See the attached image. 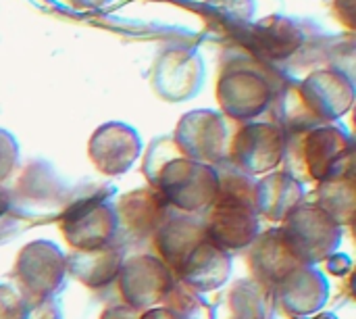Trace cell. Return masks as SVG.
Listing matches in <instances>:
<instances>
[{
	"label": "cell",
	"instance_id": "52a82bcc",
	"mask_svg": "<svg viewBox=\"0 0 356 319\" xmlns=\"http://www.w3.org/2000/svg\"><path fill=\"white\" fill-rule=\"evenodd\" d=\"M13 276L27 303L48 301L65 288L67 261L54 242L33 240L19 251Z\"/></svg>",
	"mask_w": 356,
	"mask_h": 319
},
{
	"label": "cell",
	"instance_id": "d4e9b609",
	"mask_svg": "<svg viewBox=\"0 0 356 319\" xmlns=\"http://www.w3.org/2000/svg\"><path fill=\"white\" fill-rule=\"evenodd\" d=\"M177 155H181V153H179V148L175 144L173 136H161V138H156V140L150 142V146L146 150V157H144V165H142V171H144V176H146V180H148L150 186H152L159 169L167 161H171L173 157H177Z\"/></svg>",
	"mask_w": 356,
	"mask_h": 319
},
{
	"label": "cell",
	"instance_id": "5b68a950",
	"mask_svg": "<svg viewBox=\"0 0 356 319\" xmlns=\"http://www.w3.org/2000/svg\"><path fill=\"white\" fill-rule=\"evenodd\" d=\"M284 244L300 265H315L330 259L342 244V226H338L315 203L298 205L280 228Z\"/></svg>",
	"mask_w": 356,
	"mask_h": 319
},
{
	"label": "cell",
	"instance_id": "1f68e13d",
	"mask_svg": "<svg viewBox=\"0 0 356 319\" xmlns=\"http://www.w3.org/2000/svg\"><path fill=\"white\" fill-rule=\"evenodd\" d=\"M77 4H81V6H102V4H106L108 0H75Z\"/></svg>",
	"mask_w": 356,
	"mask_h": 319
},
{
	"label": "cell",
	"instance_id": "cb8c5ba5",
	"mask_svg": "<svg viewBox=\"0 0 356 319\" xmlns=\"http://www.w3.org/2000/svg\"><path fill=\"white\" fill-rule=\"evenodd\" d=\"M229 311L234 319H267L269 290L254 280L238 282L229 293Z\"/></svg>",
	"mask_w": 356,
	"mask_h": 319
},
{
	"label": "cell",
	"instance_id": "7c38bea8",
	"mask_svg": "<svg viewBox=\"0 0 356 319\" xmlns=\"http://www.w3.org/2000/svg\"><path fill=\"white\" fill-rule=\"evenodd\" d=\"M204 230L207 240L225 253L250 247L261 234V221L254 201L219 194L215 205L209 209Z\"/></svg>",
	"mask_w": 356,
	"mask_h": 319
},
{
	"label": "cell",
	"instance_id": "30bf717a",
	"mask_svg": "<svg viewBox=\"0 0 356 319\" xmlns=\"http://www.w3.org/2000/svg\"><path fill=\"white\" fill-rule=\"evenodd\" d=\"M60 230L73 251H94L117 242V209L104 194H83L63 213Z\"/></svg>",
	"mask_w": 356,
	"mask_h": 319
},
{
	"label": "cell",
	"instance_id": "6da1fadb",
	"mask_svg": "<svg viewBox=\"0 0 356 319\" xmlns=\"http://www.w3.org/2000/svg\"><path fill=\"white\" fill-rule=\"evenodd\" d=\"M288 71L271 65L240 46L225 50L217 77V100L232 121H254L265 115L288 79Z\"/></svg>",
	"mask_w": 356,
	"mask_h": 319
},
{
	"label": "cell",
	"instance_id": "3957f363",
	"mask_svg": "<svg viewBox=\"0 0 356 319\" xmlns=\"http://www.w3.org/2000/svg\"><path fill=\"white\" fill-rule=\"evenodd\" d=\"M284 159L290 165V176L298 182H325L355 171V140L346 127L325 123L307 132L288 134Z\"/></svg>",
	"mask_w": 356,
	"mask_h": 319
},
{
	"label": "cell",
	"instance_id": "8fae6325",
	"mask_svg": "<svg viewBox=\"0 0 356 319\" xmlns=\"http://www.w3.org/2000/svg\"><path fill=\"white\" fill-rule=\"evenodd\" d=\"M300 102L315 125L334 123L344 117L355 102V81L340 69L319 67L302 81H296Z\"/></svg>",
	"mask_w": 356,
	"mask_h": 319
},
{
	"label": "cell",
	"instance_id": "4dcf8cb0",
	"mask_svg": "<svg viewBox=\"0 0 356 319\" xmlns=\"http://www.w3.org/2000/svg\"><path fill=\"white\" fill-rule=\"evenodd\" d=\"M140 319H188L184 318V316H179V313H175V311H171V309H167V307H159V309H146Z\"/></svg>",
	"mask_w": 356,
	"mask_h": 319
},
{
	"label": "cell",
	"instance_id": "277c9868",
	"mask_svg": "<svg viewBox=\"0 0 356 319\" xmlns=\"http://www.w3.org/2000/svg\"><path fill=\"white\" fill-rule=\"evenodd\" d=\"M150 188H154L169 207L198 215L215 205L219 196V176L217 167L177 155L159 169Z\"/></svg>",
	"mask_w": 356,
	"mask_h": 319
},
{
	"label": "cell",
	"instance_id": "ffe728a7",
	"mask_svg": "<svg viewBox=\"0 0 356 319\" xmlns=\"http://www.w3.org/2000/svg\"><path fill=\"white\" fill-rule=\"evenodd\" d=\"M305 186L288 171H275L265 176L254 186V207L265 219L280 224L298 205H302Z\"/></svg>",
	"mask_w": 356,
	"mask_h": 319
},
{
	"label": "cell",
	"instance_id": "484cf974",
	"mask_svg": "<svg viewBox=\"0 0 356 319\" xmlns=\"http://www.w3.org/2000/svg\"><path fill=\"white\" fill-rule=\"evenodd\" d=\"M29 303L13 284H0V319H25Z\"/></svg>",
	"mask_w": 356,
	"mask_h": 319
},
{
	"label": "cell",
	"instance_id": "ac0fdd59",
	"mask_svg": "<svg viewBox=\"0 0 356 319\" xmlns=\"http://www.w3.org/2000/svg\"><path fill=\"white\" fill-rule=\"evenodd\" d=\"M250 270L254 274V282H259L267 290H277V286L300 265L288 247L284 244L282 232L277 230H267L265 234H259L257 240L250 244Z\"/></svg>",
	"mask_w": 356,
	"mask_h": 319
},
{
	"label": "cell",
	"instance_id": "44dd1931",
	"mask_svg": "<svg viewBox=\"0 0 356 319\" xmlns=\"http://www.w3.org/2000/svg\"><path fill=\"white\" fill-rule=\"evenodd\" d=\"M123 247L119 242L94 249V251H73L67 261V272L79 280L83 286L98 290L113 284L123 265Z\"/></svg>",
	"mask_w": 356,
	"mask_h": 319
},
{
	"label": "cell",
	"instance_id": "9c48e42d",
	"mask_svg": "<svg viewBox=\"0 0 356 319\" xmlns=\"http://www.w3.org/2000/svg\"><path fill=\"white\" fill-rule=\"evenodd\" d=\"M204 81V61L196 46L169 44L165 46L150 71L152 92L167 102H184L194 98Z\"/></svg>",
	"mask_w": 356,
	"mask_h": 319
},
{
	"label": "cell",
	"instance_id": "4316f807",
	"mask_svg": "<svg viewBox=\"0 0 356 319\" xmlns=\"http://www.w3.org/2000/svg\"><path fill=\"white\" fill-rule=\"evenodd\" d=\"M19 163V144L15 136L0 127V184L8 180Z\"/></svg>",
	"mask_w": 356,
	"mask_h": 319
},
{
	"label": "cell",
	"instance_id": "7402d4cb",
	"mask_svg": "<svg viewBox=\"0 0 356 319\" xmlns=\"http://www.w3.org/2000/svg\"><path fill=\"white\" fill-rule=\"evenodd\" d=\"M315 205L323 209L338 226H350L356 211L355 171L321 182Z\"/></svg>",
	"mask_w": 356,
	"mask_h": 319
},
{
	"label": "cell",
	"instance_id": "2e32d148",
	"mask_svg": "<svg viewBox=\"0 0 356 319\" xmlns=\"http://www.w3.org/2000/svg\"><path fill=\"white\" fill-rule=\"evenodd\" d=\"M275 293L288 316L311 318L325 307L330 299V282L315 265H298Z\"/></svg>",
	"mask_w": 356,
	"mask_h": 319
},
{
	"label": "cell",
	"instance_id": "ba28073f",
	"mask_svg": "<svg viewBox=\"0 0 356 319\" xmlns=\"http://www.w3.org/2000/svg\"><path fill=\"white\" fill-rule=\"evenodd\" d=\"M286 140V132L273 121L242 123L232 134L227 163L250 178L269 173L284 161Z\"/></svg>",
	"mask_w": 356,
	"mask_h": 319
},
{
	"label": "cell",
	"instance_id": "5bb4252c",
	"mask_svg": "<svg viewBox=\"0 0 356 319\" xmlns=\"http://www.w3.org/2000/svg\"><path fill=\"white\" fill-rule=\"evenodd\" d=\"M115 209L117 242L121 247L154 238L161 224L169 217V205L154 188H140L123 194Z\"/></svg>",
	"mask_w": 356,
	"mask_h": 319
},
{
	"label": "cell",
	"instance_id": "9a60e30c",
	"mask_svg": "<svg viewBox=\"0 0 356 319\" xmlns=\"http://www.w3.org/2000/svg\"><path fill=\"white\" fill-rule=\"evenodd\" d=\"M142 153L140 134L121 121H108L94 130L88 142V155L94 167L108 178L123 176L131 169Z\"/></svg>",
	"mask_w": 356,
	"mask_h": 319
},
{
	"label": "cell",
	"instance_id": "83f0119b",
	"mask_svg": "<svg viewBox=\"0 0 356 319\" xmlns=\"http://www.w3.org/2000/svg\"><path fill=\"white\" fill-rule=\"evenodd\" d=\"M25 319H63V311H60V305L56 303V299L38 301V303H29Z\"/></svg>",
	"mask_w": 356,
	"mask_h": 319
},
{
	"label": "cell",
	"instance_id": "f1b7e54d",
	"mask_svg": "<svg viewBox=\"0 0 356 319\" xmlns=\"http://www.w3.org/2000/svg\"><path fill=\"white\" fill-rule=\"evenodd\" d=\"M332 10H334V17L348 29V33H353L356 17L355 0H332Z\"/></svg>",
	"mask_w": 356,
	"mask_h": 319
},
{
	"label": "cell",
	"instance_id": "8992f818",
	"mask_svg": "<svg viewBox=\"0 0 356 319\" xmlns=\"http://www.w3.org/2000/svg\"><path fill=\"white\" fill-rule=\"evenodd\" d=\"M232 134V119H227L223 113L196 109L177 121L173 140L186 159L217 167L227 163Z\"/></svg>",
	"mask_w": 356,
	"mask_h": 319
},
{
	"label": "cell",
	"instance_id": "7a4b0ae2",
	"mask_svg": "<svg viewBox=\"0 0 356 319\" xmlns=\"http://www.w3.org/2000/svg\"><path fill=\"white\" fill-rule=\"evenodd\" d=\"M236 46L277 65L286 71L292 63L298 67L317 65L330 59L332 36L319 31L313 21L271 15L257 23H248L236 36ZM327 67V63H325Z\"/></svg>",
	"mask_w": 356,
	"mask_h": 319
},
{
	"label": "cell",
	"instance_id": "e0dca14e",
	"mask_svg": "<svg viewBox=\"0 0 356 319\" xmlns=\"http://www.w3.org/2000/svg\"><path fill=\"white\" fill-rule=\"evenodd\" d=\"M204 240V221L188 213H169V217L161 224V228L154 234V244L161 255L159 259L173 272V276L179 272L184 261L194 253V249Z\"/></svg>",
	"mask_w": 356,
	"mask_h": 319
},
{
	"label": "cell",
	"instance_id": "d6986e66",
	"mask_svg": "<svg viewBox=\"0 0 356 319\" xmlns=\"http://www.w3.org/2000/svg\"><path fill=\"white\" fill-rule=\"evenodd\" d=\"M229 274H232L229 253L204 240L184 261V265L175 276L181 280L184 286H188L194 293H213L229 280Z\"/></svg>",
	"mask_w": 356,
	"mask_h": 319
},
{
	"label": "cell",
	"instance_id": "603a6c76",
	"mask_svg": "<svg viewBox=\"0 0 356 319\" xmlns=\"http://www.w3.org/2000/svg\"><path fill=\"white\" fill-rule=\"evenodd\" d=\"M254 10V0H202V15L207 23L213 29L232 36H236L250 23Z\"/></svg>",
	"mask_w": 356,
	"mask_h": 319
},
{
	"label": "cell",
	"instance_id": "4fadbf2b",
	"mask_svg": "<svg viewBox=\"0 0 356 319\" xmlns=\"http://www.w3.org/2000/svg\"><path fill=\"white\" fill-rule=\"evenodd\" d=\"M117 280L125 305L136 311L152 309L156 303H163L175 284L173 272L152 255H138L125 261Z\"/></svg>",
	"mask_w": 356,
	"mask_h": 319
},
{
	"label": "cell",
	"instance_id": "f546056e",
	"mask_svg": "<svg viewBox=\"0 0 356 319\" xmlns=\"http://www.w3.org/2000/svg\"><path fill=\"white\" fill-rule=\"evenodd\" d=\"M142 311H136L127 305H117V307H111L102 313L100 319H140Z\"/></svg>",
	"mask_w": 356,
	"mask_h": 319
}]
</instances>
